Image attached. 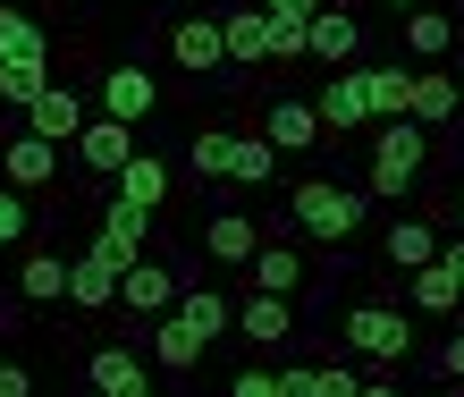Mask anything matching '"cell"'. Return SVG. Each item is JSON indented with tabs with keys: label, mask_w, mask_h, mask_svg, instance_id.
Here are the masks:
<instances>
[{
	"label": "cell",
	"mask_w": 464,
	"mask_h": 397,
	"mask_svg": "<svg viewBox=\"0 0 464 397\" xmlns=\"http://www.w3.org/2000/svg\"><path fill=\"white\" fill-rule=\"evenodd\" d=\"M195 9H220V0H195Z\"/></svg>",
	"instance_id": "obj_43"
},
{
	"label": "cell",
	"mask_w": 464,
	"mask_h": 397,
	"mask_svg": "<svg viewBox=\"0 0 464 397\" xmlns=\"http://www.w3.org/2000/svg\"><path fill=\"white\" fill-rule=\"evenodd\" d=\"M220 34H228V68L270 60V9H228V17H220Z\"/></svg>",
	"instance_id": "obj_23"
},
{
	"label": "cell",
	"mask_w": 464,
	"mask_h": 397,
	"mask_svg": "<svg viewBox=\"0 0 464 397\" xmlns=\"http://www.w3.org/2000/svg\"><path fill=\"white\" fill-rule=\"evenodd\" d=\"M313 51V17H270V60H304Z\"/></svg>",
	"instance_id": "obj_33"
},
{
	"label": "cell",
	"mask_w": 464,
	"mask_h": 397,
	"mask_svg": "<svg viewBox=\"0 0 464 397\" xmlns=\"http://www.w3.org/2000/svg\"><path fill=\"white\" fill-rule=\"evenodd\" d=\"M203 355H211V338L195 322H178V313H169V322H152V363H160V373H195Z\"/></svg>",
	"instance_id": "obj_21"
},
{
	"label": "cell",
	"mask_w": 464,
	"mask_h": 397,
	"mask_svg": "<svg viewBox=\"0 0 464 397\" xmlns=\"http://www.w3.org/2000/svg\"><path fill=\"white\" fill-rule=\"evenodd\" d=\"M422 169H430V127L389 119V127H380V144H372V178H363V195H372V203H380V195H405Z\"/></svg>",
	"instance_id": "obj_2"
},
{
	"label": "cell",
	"mask_w": 464,
	"mask_h": 397,
	"mask_svg": "<svg viewBox=\"0 0 464 397\" xmlns=\"http://www.w3.org/2000/svg\"><path fill=\"white\" fill-rule=\"evenodd\" d=\"M346 355H363V363H405L414 355V330H405V305H346Z\"/></svg>",
	"instance_id": "obj_3"
},
{
	"label": "cell",
	"mask_w": 464,
	"mask_h": 397,
	"mask_svg": "<svg viewBox=\"0 0 464 397\" xmlns=\"http://www.w3.org/2000/svg\"><path fill=\"white\" fill-rule=\"evenodd\" d=\"M270 246V237H262V220H254V211H211V220H203V262H237V271H245V262H254Z\"/></svg>",
	"instance_id": "obj_9"
},
{
	"label": "cell",
	"mask_w": 464,
	"mask_h": 397,
	"mask_svg": "<svg viewBox=\"0 0 464 397\" xmlns=\"http://www.w3.org/2000/svg\"><path fill=\"white\" fill-rule=\"evenodd\" d=\"M228 397H279V373H270V363H245L228 381Z\"/></svg>",
	"instance_id": "obj_34"
},
{
	"label": "cell",
	"mask_w": 464,
	"mask_h": 397,
	"mask_svg": "<svg viewBox=\"0 0 464 397\" xmlns=\"http://www.w3.org/2000/svg\"><path fill=\"white\" fill-rule=\"evenodd\" d=\"M279 397H321V363H287V373H279Z\"/></svg>",
	"instance_id": "obj_35"
},
{
	"label": "cell",
	"mask_w": 464,
	"mask_h": 397,
	"mask_svg": "<svg viewBox=\"0 0 464 397\" xmlns=\"http://www.w3.org/2000/svg\"><path fill=\"white\" fill-rule=\"evenodd\" d=\"M372 119V85H363V68H338L330 85H321V127L330 136H346V127H363Z\"/></svg>",
	"instance_id": "obj_18"
},
{
	"label": "cell",
	"mask_w": 464,
	"mask_h": 397,
	"mask_svg": "<svg viewBox=\"0 0 464 397\" xmlns=\"http://www.w3.org/2000/svg\"><path fill=\"white\" fill-rule=\"evenodd\" d=\"M456 237H464V195H456Z\"/></svg>",
	"instance_id": "obj_42"
},
{
	"label": "cell",
	"mask_w": 464,
	"mask_h": 397,
	"mask_svg": "<svg viewBox=\"0 0 464 397\" xmlns=\"http://www.w3.org/2000/svg\"><path fill=\"white\" fill-rule=\"evenodd\" d=\"M178 296H186V279H178V262H127V287H119V305L135 313V322H169L178 313Z\"/></svg>",
	"instance_id": "obj_5"
},
{
	"label": "cell",
	"mask_w": 464,
	"mask_h": 397,
	"mask_svg": "<svg viewBox=\"0 0 464 397\" xmlns=\"http://www.w3.org/2000/svg\"><path fill=\"white\" fill-rule=\"evenodd\" d=\"M237 338L245 347H287L295 338V296H245L237 305Z\"/></svg>",
	"instance_id": "obj_16"
},
{
	"label": "cell",
	"mask_w": 464,
	"mask_h": 397,
	"mask_svg": "<svg viewBox=\"0 0 464 397\" xmlns=\"http://www.w3.org/2000/svg\"><path fill=\"white\" fill-rule=\"evenodd\" d=\"M313 60L363 68V17H354V9H321V17H313Z\"/></svg>",
	"instance_id": "obj_17"
},
{
	"label": "cell",
	"mask_w": 464,
	"mask_h": 397,
	"mask_svg": "<svg viewBox=\"0 0 464 397\" xmlns=\"http://www.w3.org/2000/svg\"><path fill=\"white\" fill-rule=\"evenodd\" d=\"M456 111H464V76L422 68V76H414V127H448Z\"/></svg>",
	"instance_id": "obj_22"
},
{
	"label": "cell",
	"mask_w": 464,
	"mask_h": 397,
	"mask_svg": "<svg viewBox=\"0 0 464 397\" xmlns=\"http://www.w3.org/2000/svg\"><path fill=\"white\" fill-rule=\"evenodd\" d=\"M68 271H76V254L25 246V254H17V296H25V305H68Z\"/></svg>",
	"instance_id": "obj_15"
},
{
	"label": "cell",
	"mask_w": 464,
	"mask_h": 397,
	"mask_svg": "<svg viewBox=\"0 0 464 397\" xmlns=\"http://www.w3.org/2000/svg\"><path fill=\"white\" fill-rule=\"evenodd\" d=\"M440 373H448V381H464V330H456L448 347H440Z\"/></svg>",
	"instance_id": "obj_38"
},
{
	"label": "cell",
	"mask_w": 464,
	"mask_h": 397,
	"mask_svg": "<svg viewBox=\"0 0 464 397\" xmlns=\"http://www.w3.org/2000/svg\"><path fill=\"white\" fill-rule=\"evenodd\" d=\"M51 178H60V144H43L34 127L0 144V187H17V195H51Z\"/></svg>",
	"instance_id": "obj_7"
},
{
	"label": "cell",
	"mask_w": 464,
	"mask_h": 397,
	"mask_svg": "<svg viewBox=\"0 0 464 397\" xmlns=\"http://www.w3.org/2000/svg\"><path fill=\"white\" fill-rule=\"evenodd\" d=\"M380 9H397V17H414V9H430V0H380Z\"/></svg>",
	"instance_id": "obj_41"
},
{
	"label": "cell",
	"mask_w": 464,
	"mask_h": 397,
	"mask_svg": "<svg viewBox=\"0 0 464 397\" xmlns=\"http://www.w3.org/2000/svg\"><path fill=\"white\" fill-rule=\"evenodd\" d=\"M25 127H34V136H43V144H76V136H85V127H93V119H85V102H76L68 85H51V93L34 102V111H25Z\"/></svg>",
	"instance_id": "obj_20"
},
{
	"label": "cell",
	"mask_w": 464,
	"mask_h": 397,
	"mask_svg": "<svg viewBox=\"0 0 464 397\" xmlns=\"http://www.w3.org/2000/svg\"><path fill=\"white\" fill-rule=\"evenodd\" d=\"M245 279H254V296H304V254L270 237V246L245 262Z\"/></svg>",
	"instance_id": "obj_19"
},
{
	"label": "cell",
	"mask_w": 464,
	"mask_h": 397,
	"mask_svg": "<svg viewBox=\"0 0 464 397\" xmlns=\"http://www.w3.org/2000/svg\"><path fill=\"white\" fill-rule=\"evenodd\" d=\"M102 237H111V246H119L127 262H144V246H152V211H144V203H127V195H119L111 211H102Z\"/></svg>",
	"instance_id": "obj_27"
},
{
	"label": "cell",
	"mask_w": 464,
	"mask_h": 397,
	"mask_svg": "<svg viewBox=\"0 0 464 397\" xmlns=\"http://www.w3.org/2000/svg\"><path fill=\"white\" fill-rule=\"evenodd\" d=\"M0 397H34V373H25L17 355H0Z\"/></svg>",
	"instance_id": "obj_37"
},
{
	"label": "cell",
	"mask_w": 464,
	"mask_h": 397,
	"mask_svg": "<svg viewBox=\"0 0 464 397\" xmlns=\"http://www.w3.org/2000/svg\"><path fill=\"white\" fill-rule=\"evenodd\" d=\"M0 60H51L43 25L25 17V9H9V0H0Z\"/></svg>",
	"instance_id": "obj_31"
},
{
	"label": "cell",
	"mask_w": 464,
	"mask_h": 397,
	"mask_svg": "<svg viewBox=\"0 0 464 397\" xmlns=\"http://www.w3.org/2000/svg\"><path fill=\"white\" fill-rule=\"evenodd\" d=\"M169 60H178L186 76H220V68H228V34H220V17H211V9H186V17L169 25Z\"/></svg>",
	"instance_id": "obj_6"
},
{
	"label": "cell",
	"mask_w": 464,
	"mask_h": 397,
	"mask_svg": "<svg viewBox=\"0 0 464 397\" xmlns=\"http://www.w3.org/2000/svg\"><path fill=\"white\" fill-rule=\"evenodd\" d=\"M152 111H160V85H152V68L119 60L111 76H102V119H127V127H144Z\"/></svg>",
	"instance_id": "obj_10"
},
{
	"label": "cell",
	"mask_w": 464,
	"mask_h": 397,
	"mask_svg": "<svg viewBox=\"0 0 464 397\" xmlns=\"http://www.w3.org/2000/svg\"><path fill=\"white\" fill-rule=\"evenodd\" d=\"M186 161H195V178H228L237 169V127H195Z\"/></svg>",
	"instance_id": "obj_30"
},
{
	"label": "cell",
	"mask_w": 464,
	"mask_h": 397,
	"mask_svg": "<svg viewBox=\"0 0 464 397\" xmlns=\"http://www.w3.org/2000/svg\"><path fill=\"white\" fill-rule=\"evenodd\" d=\"M287 220L304 237H321V246H354L363 220H372V195L338 187V178H295V187H287Z\"/></svg>",
	"instance_id": "obj_1"
},
{
	"label": "cell",
	"mask_w": 464,
	"mask_h": 397,
	"mask_svg": "<svg viewBox=\"0 0 464 397\" xmlns=\"http://www.w3.org/2000/svg\"><path fill=\"white\" fill-rule=\"evenodd\" d=\"M51 93V60H0V111H34Z\"/></svg>",
	"instance_id": "obj_26"
},
{
	"label": "cell",
	"mask_w": 464,
	"mask_h": 397,
	"mask_svg": "<svg viewBox=\"0 0 464 397\" xmlns=\"http://www.w3.org/2000/svg\"><path fill=\"white\" fill-rule=\"evenodd\" d=\"M85 381H93V397H152V363L135 355V347H93L85 355Z\"/></svg>",
	"instance_id": "obj_11"
},
{
	"label": "cell",
	"mask_w": 464,
	"mask_h": 397,
	"mask_svg": "<svg viewBox=\"0 0 464 397\" xmlns=\"http://www.w3.org/2000/svg\"><path fill=\"white\" fill-rule=\"evenodd\" d=\"M279 161H287V152L270 144V136H237V169H228V187H270V178H279Z\"/></svg>",
	"instance_id": "obj_29"
},
{
	"label": "cell",
	"mask_w": 464,
	"mask_h": 397,
	"mask_svg": "<svg viewBox=\"0 0 464 397\" xmlns=\"http://www.w3.org/2000/svg\"><path fill=\"white\" fill-rule=\"evenodd\" d=\"M321 397H363V381H354V363H321Z\"/></svg>",
	"instance_id": "obj_36"
},
{
	"label": "cell",
	"mask_w": 464,
	"mask_h": 397,
	"mask_svg": "<svg viewBox=\"0 0 464 397\" xmlns=\"http://www.w3.org/2000/svg\"><path fill=\"white\" fill-rule=\"evenodd\" d=\"M405 305L440 322V313H456V305H464V279L448 271V262H430V271H414V279H405Z\"/></svg>",
	"instance_id": "obj_25"
},
{
	"label": "cell",
	"mask_w": 464,
	"mask_h": 397,
	"mask_svg": "<svg viewBox=\"0 0 464 397\" xmlns=\"http://www.w3.org/2000/svg\"><path fill=\"white\" fill-rule=\"evenodd\" d=\"M119 287H127V254L111 246V237H93V246L76 254V271H68V305L102 313V305H119Z\"/></svg>",
	"instance_id": "obj_4"
},
{
	"label": "cell",
	"mask_w": 464,
	"mask_h": 397,
	"mask_svg": "<svg viewBox=\"0 0 464 397\" xmlns=\"http://www.w3.org/2000/svg\"><path fill=\"white\" fill-rule=\"evenodd\" d=\"M363 397H405V389H397L389 373H380V381H363Z\"/></svg>",
	"instance_id": "obj_40"
},
{
	"label": "cell",
	"mask_w": 464,
	"mask_h": 397,
	"mask_svg": "<svg viewBox=\"0 0 464 397\" xmlns=\"http://www.w3.org/2000/svg\"><path fill=\"white\" fill-rule=\"evenodd\" d=\"M380 262H389L397 279L430 271V262H440V228H430V220H414V211H405V220H389V237H380Z\"/></svg>",
	"instance_id": "obj_13"
},
{
	"label": "cell",
	"mask_w": 464,
	"mask_h": 397,
	"mask_svg": "<svg viewBox=\"0 0 464 397\" xmlns=\"http://www.w3.org/2000/svg\"><path fill=\"white\" fill-rule=\"evenodd\" d=\"M25 237H34V203L0 195V254H25Z\"/></svg>",
	"instance_id": "obj_32"
},
{
	"label": "cell",
	"mask_w": 464,
	"mask_h": 397,
	"mask_svg": "<svg viewBox=\"0 0 464 397\" xmlns=\"http://www.w3.org/2000/svg\"><path fill=\"white\" fill-rule=\"evenodd\" d=\"M363 85H372V119H414V68H372L363 60Z\"/></svg>",
	"instance_id": "obj_24"
},
{
	"label": "cell",
	"mask_w": 464,
	"mask_h": 397,
	"mask_svg": "<svg viewBox=\"0 0 464 397\" xmlns=\"http://www.w3.org/2000/svg\"><path fill=\"white\" fill-rule=\"evenodd\" d=\"M456 51V9H414V17H397V60H448Z\"/></svg>",
	"instance_id": "obj_14"
},
{
	"label": "cell",
	"mask_w": 464,
	"mask_h": 397,
	"mask_svg": "<svg viewBox=\"0 0 464 397\" xmlns=\"http://www.w3.org/2000/svg\"><path fill=\"white\" fill-rule=\"evenodd\" d=\"M119 195L144 203V211H160V203H169V161H160V152H135L127 178H119Z\"/></svg>",
	"instance_id": "obj_28"
},
{
	"label": "cell",
	"mask_w": 464,
	"mask_h": 397,
	"mask_svg": "<svg viewBox=\"0 0 464 397\" xmlns=\"http://www.w3.org/2000/svg\"><path fill=\"white\" fill-rule=\"evenodd\" d=\"M135 152H144V144H135V127H127V119H93L85 136H76V161H85L93 178H127Z\"/></svg>",
	"instance_id": "obj_12"
},
{
	"label": "cell",
	"mask_w": 464,
	"mask_h": 397,
	"mask_svg": "<svg viewBox=\"0 0 464 397\" xmlns=\"http://www.w3.org/2000/svg\"><path fill=\"white\" fill-rule=\"evenodd\" d=\"M270 17H321V0H262Z\"/></svg>",
	"instance_id": "obj_39"
},
{
	"label": "cell",
	"mask_w": 464,
	"mask_h": 397,
	"mask_svg": "<svg viewBox=\"0 0 464 397\" xmlns=\"http://www.w3.org/2000/svg\"><path fill=\"white\" fill-rule=\"evenodd\" d=\"M262 136L279 144V152H321L330 144V127H321V102H295V93H279L262 111Z\"/></svg>",
	"instance_id": "obj_8"
}]
</instances>
